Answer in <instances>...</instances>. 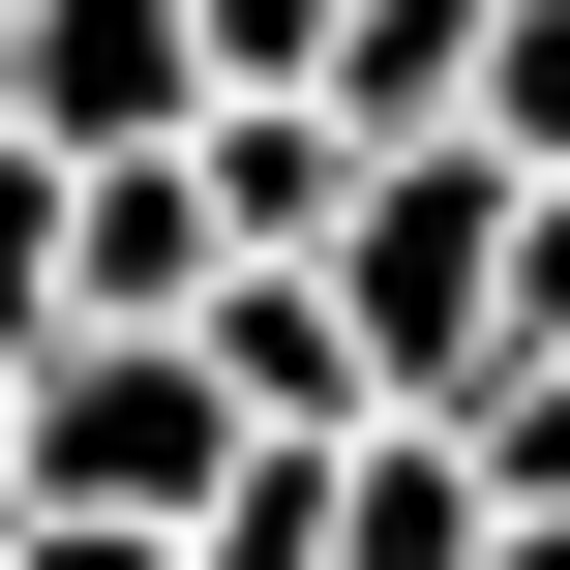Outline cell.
<instances>
[{
    "mask_svg": "<svg viewBox=\"0 0 570 570\" xmlns=\"http://www.w3.org/2000/svg\"><path fill=\"white\" fill-rule=\"evenodd\" d=\"M240 481H271V421H240L210 331H60L30 361V511H240Z\"/></svg>",
    "mask_w": 570,
    "mask_h": 570,
    "instance_id": "cell-1",
    "label": "cell"
},
{
    "mask_svg": "<svg viewBox=\"0 0 570 570\" xmlns=\"http://www.w3.org/2000/svg\"><path fill=\"white\" fill-rule=\"evenodd\" d=\"M511 180H541V150H481V120L361 180L331 301H361V361H391V391H481V361H511Z\"/></svg>",
    "mask_w": 570,
    "mask_h": 570,
    "instance_id": "cell-2",
    "label": "cell"
},
{
    "mask_svg": "<svg viewBox=\"0 0 570 570\" xmlns=\"http://www.w3.org/2000/svg\"><path fill=\"white\" fill-rule=\"evenodd\" d=\"M271 240H240V180H210V120L180 150H60V331H210Z\"/></svg>",
    "mask_w": 570,
    "mask_h": 570,
    "instance_id": "cell-3",
    "label": "cell"
},
{
    "mask_svg": "<svg viewBox=\"0 0 570 570\" xmlns=\"http://www.w3.org/2000/svg\"><path fill=\"white\" fill-rule=\"evenodd\" d=\"M0 60H30V150H180V120H240V90H210V0H30Z\"/></svg>",
    "mask_w": 570,
    "mask_h": 570,
    "instance_id": "cell-4",
    "label": "cell"
},
{
    "mask_svg": "<svg viewBox=\"0 0 570 570\" xmlns=\"http://www.w3.org/2000/svg\"><path fill=\"white\" fill-rule=\"evenodd\" d=\"M481 541H511V481H481V421H451V391L331 451V570H481Z\"/></svg>",
    "mask_w": 570,
    "mask_h": 570,
    "instance_id": "cell-5",
    "label": "cell"
},
{
    "mask_svg": "<svg viewBox=\"0 0 570 570\" xmlns=\"http://www.w3.org/2000/svg\"><path fill=\"white\" fill-rule=\"evenodd\" d=\"M481 30H511V0H361L331 120H361V150H451V120H481Z\"/></svg>",
    "mask_w": 570,
    "mask_h": 570,
    "instance_id": "cell-6",
    "label": "cell"
},
{
    "mask_svg": "<svg viewBox=\"0 0 570 570\" xmlns=\"http://www.w3.org/2000/svg\"><path fill=\"white\" fill-rule=\"evenodd\" d=\"M451 421H481V481H511V511H570V361H481Z\"/></svg>",
    "mask_w": 570,
    "mask_h": 570,
    "instance_id": "cell-7",
    "label": "cell"
},
{
    "mask_svg": "<svg viewBox=\"0 0 570 570\" xmlns=\"http://www.w3.org/2000/svg\"><path fill=\"white\" fill-rule=\"evenodd\" d=\"M481 150H541V180H570V0H511V30H481Z\"/></svg>",
    "mask_w": 570,
    "mask_h": 570,
    "instance_id": "cell-8",
    "label": "cell"
},
{
    "mask_svg": "<svg viewBox=\"0 0 570 570\" xmlns=\"http://www.w3.org/2000/svg\"><path fill=\"white\" fill-rule=\"evenodd\" d=\"M0 361H60V150H0Z\"/></svg>",
    "mask_w": 570,
    "mask_h": 570,
    "instance_id": "cell-9",
    "label": "cell"
},
{
    "mask_svg": "<svg viewBox=\"0 0 570 570\" xmlns=\"http://www.w3.org/2000/svg\"><path fill=\"white\" fill-rule=\"evenodd\" d=\"M361 60V0H210V90H331Z\"/></svg>",
    "mask_w": 570,
    "mask_h": 570,
    "instance_id": "cell-10",
    "label": "cell"
},
{
    "mask_svg": "<svg viewBox=\"0 0 570 570\" xmlns=\"http://www.w3.org/2000/svg\"><path fill=\"white\" fill-rule=\"evenodd\" d=\"M0 570H210V511H0Z\"/></svg>",
    "mask_w": 570,
    "mask_h": 570,
    "instance_id": "cell-11",
    "label": "cell"
},
{
    "mask_svg": "<svg viewBox=\"0 0 570 570\" xmlns=\"http://www.w3.org/2000/svg\"><path fill=\"white\" fill-rule=\"evenodd\" d=\"M210 570H331V451H271V481L210 511Z\"/></svg>",
    "mask_w": 570,
    "mask_h": 570,
    "instance_id": "cell-12",
    "label": "cell"
},
{
    "mask_svg": "<svg viewBox=\"0 0 570 570\" xmlns=\"http://www.w3.org/2000/svg\"><path fill=\"white\" fill-rule=\"evenodd\" d=\"M0 511H30V361H0Z\"/></svg>",
    "mask_w": 570,
    "mask_h": 570,
    "instance_id": "cell-13",
    "label": "cell"
},
{
    "mask_svg": "<svg viewBox=\"0 0 570 570\" xmlns=\"http://www.w3.org/2000/svg\"><path fill=\"white\" fill-rule=\"evenodd\" d=\"M481 570H570V511H511V541H481Z\"/></svg>",
    "mask_w": 570,
    "mask_h": 570,
    "instance_id": "cell-14",
    "label": "cell"
},
{
    "mask_svg": "<svg viewBox=\"0 0 570 570\" xmlns=\"http://www.w3.org/2000/svg\"><path fill=\"white\" fill-rule=\"evenodd\" d=\"M0 150H30V60H0Z\"/></svg>",
    "mask_w": 570,
    "mask_h": 570,
    "instance_id": "cell-15",
    "label": "cell"
},
{
    "mask_svg": "<svg viewBox=\"0 0 570 570\" xmlns=\"http://www.w3.org/2000/svg\"><path fill=\"white\" fill-rule=\"evenodd\" d=\"M0 30H30V0H0Z\"/></svg>",
    "mask_w": 570,
    "mask_h": 570,
    "instance_id": "cell-16",
    "label": "cell"
}]
</instances>
